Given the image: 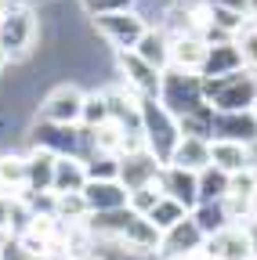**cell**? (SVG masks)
<instances>
[{"mask_svg": "<svg viewBox=\"0 0 257 260\" xmlns=\"http://www.w3.org/2000/svg\"><path fill=\"white\" fill-rule=\"evenodd\" d=\"M87 181H120V155L94 152L87 159Z\"/></svg>", "mask_w": 257, "mask_h": 260, "instance_id": "cell-26", "label": "cell"}, {"mask_svg": "<svg viewBox=\"0 0 257 260\" xmlns=\"http://www.w3.org/2000/svg\"><path fill=\"white\" fill-rule=\"evenodd\" d=\"M159 102H163L167 112H174L178 119L185 112H192L196 105H203L207 102L203 73H188V69H178V65H167L163 69V87H159Z\"/></svg>", "mask_w": 257, "mask_h": 260, "instance_id": "cell-4", "label": "cell"}, {"mask_svg": "<svg viewBox=\"0 0 257 260\" xmlns=\"http://www.w3.org/2000/svg\"><path fill=\"white\" fill-rule=\"evenodd\" d=\"M80 134L76 123H51V119H37L29 126V145L33 148H47L54 155H80Z\"/></svg>", "mask_w": 257, "mask_h": 260, "instance_id": "cell-6", "label": "cell"}, {"mask_svg": "<svg viewBox=\"0 0 257 260\" xmlns=\"http://www.w3.org/2000/svg\"><path fill=\"white\" fill-rule=\"evenodd\" d=\"M4 65H8V54H4V51H0V73H4Z\"/></svg>", "mask_w": 257, "mask_h": 260, "instance_id": "cell-33", "label": "cell"}, {"mask_svg": "<svg viewBox=\"0 0 257 260\" xmlns=\"http://www.w3.org/2000/svg\"><path fill=\"white\" fill-rule=\"evenodd\" d=\"M116 65H120V76L123 83L131 87L138 98H159V87H163V69L149 65L141 54L134 51H120L116 54Z\"/></svg>", "mask_w": 257, "mask_h": 260, "instance_id": "cell-7", "label": "cell"}, {"mask_svg": "<svg viewBox=\"0 0 257 260\" xmlns=\"http://www.w3.org/2000/svg\"><path fill=\"white\" fill-rule=\"evenodd\" d=\"M145 18L134 11V8H123V11H102L94 15V32L116 51H134L141 32H145Z\"/></svg>", "mask_w": 257, "mask_h": 260, "instance_id": "cell-5", "label": "cell"}, {"mask_svg": "<svg viewBox=\"0 0 257 260\" xmlns=\"http://www.w3.org/2000/svg\"><path fill=\"white\" fill-rule=\"evenodd\" d=\"M243 69V54L236 47V40H221V44H210L207 51V65H203V76H229Z\"/></svg>", "mask_w": 257, "mask_h": 260, "instance_id": "cell-20", "label": "cell"}, {"mask_svg": "<svg viewBox=\"0 0 257 260\" xmlns=\"http://www.w3.org/2000/svg\"><path fill=\"white\" fill-rule=\"evenodd\" d=\"M0 260H40L33 249H29L18 235H11L8 242H4V253H0Z\"/></svg>", "mask_w": 257, "mask_h": 260, "instance_id": "cell-30", "label": "cell"}, {"mask_svg": "<svg viewBox=\"0 0 257 260\" xmlns=\"http://www.w3.org/2000/svg\"><path fill=\"white\" fill-rule=\"evenodd\" d=\"M229 177L232 174H224L214 162L207 170H199V203H221L224 195H229Z\"/></svg>", "mask_w": 257, "mask_h": 260, "instance_id": "cell-23", "label": "cell"}, {"mask_svg": "<svg viewBox=\"0 0 257 260\" xmlns=\"http://www.w3.org/2000/svg\"><path fill=\"white\" fill-rule=\"evenodd\" d=\"M207 253L217 256V260H250V256H253L250 228H243V224H224L221 232L207 235Z\"/></svg>", "mask_w": 257, "mask_h": 260, "instance_id": "cell-9", "label": "cell"}, {"mask_svg": "<svg viewBox=\"0 0 257 260\" xmlns=\"http://www.w3.org/2000/svg\"><path fill=\"white\" fill-rule=\"evenodd\" d=\"M250 260H257V253H253V256H250Z\"/></svg>", "mask_w": 257, "mask_h": 260, "instance_id": "cell-35", "label": "cell"}, {"mask_svg": "<svg viewBox=\"0 0 257 260\" xmlns=\"http://www.w3.org/2000/svg\"><path fill=\"white\" fill-rule=\"evenodd\" d=\"M192 217H196V224L203 228V235H214V232H221L224 224H232L224 203H199L196 210H192Z\"/></svg>", "mask_w": 257, "mask_h": 260, "instance_id": "cell-25", "label": "cell"}, {"mask_svg": "<svg viewBox=\"0 0 257 260\" xmlns=\"http://www.w3.org/2000/svg\"><path fill=\"white\" fill-rule=\"evenodd\" d=\"M199 246H207L203 228L196 224V217H181L174 228L163 232V239H159V260H163V256H178V253H188V249H199Z\"/></svg>", "mask_w": 257, "mask_h": 260, "instance_id": "cell-13", "label": "cell"}, {"mask_svg": "<svg viewBox=\"0 0 257 260\" xmlns=\"http://www.w3.org/2000/svg\"><path fill=\"white\" fill-rule=\"evenodd\" d=\"M80 4L91 15H102V11H123V8H134V0H80Z\"/></svg>", "mask_w": 257, "mask_h": 260, "instance_id": "cell-31", "label": "cell"}, {"mask_svg": "<svg viewBox=\"0 0 257 260\" xmlns=\"http://www.w3.org/2000/svg\"><path fill=\"white\" fill-rule=\"evenodd\" d=\"M203 94L217 112H239L257 102V73H229V76H203Z\"/></svg>", "mask_w": 257, "mask_h": 260, "instance_id": "cell-3", "label": "cell"}, {"mask_svg": "<svg viewBox=\"0 0 257 260\" xmlns=\"http://www.w3.org/2000/svg\"><path fill=\"white\" fill-rule=\"evenodd\" d=\"M83 195H87L91 213H98V210H120V206L131 203V191L123 188V181H87L83 184Z\"/></svg>", "mask_w": 257, "mask_h": 260, "instance_id": "cell-15", "label": "cell"}, {"mask_svg": "<svg viewBox=\"0 0 257 260\" xmlns=\"http://www.w3.org/2000/svg\"><path fill=\"white\" fill-rule=\"evenodd\" d=\"M134 54H141L149 65H156V69H167L170 65V37H167V29H145L138 47H134Z\"/></svg>", "mask_w": 257, "mask_h": 260, "instance_id": "cell-21", "label": "cell"}, {"mask_svg": "<svg viewBox=\"0 0 257 260\" xmlns=\"http://www.w3.org/2000/svg\"><path fill=\"white\" fill-rule=\"evenodd\" d=\"M159 170H163V162H159L149 148H138V152L120 155V181H123L127 191H134L141 184H152L159 177Z\"/></svg>", "mask_w": 257, "mask_h": 260, "instance_id": "cell-12", "label": "cell"}, {"mask_svg": "<svg viewBox=\"0 0 257 260\" xmlns=\"http://www.w3.org/2000/svg\"><path fill=\"white\" fill-rule=\"evenodd\" d=\"M210 162L221 167L224 174H239V170H246L250 162H257V159H253L250 145H239V141H210Z\"/></svg>", "mask_w": 257, "mask_h": 260, "instance_id": "cell-17", "label": "cell"}, {"mask_svg": "<svg viewBox=\"0 0 257 260\" xmlns=\"http://www.w3.org/2000/svg\"><path fill=\"white\" fill-rule=\"evenodd\" d=\"M145 217H149V220L159 228V232H167V228H174L181 217H188V210H185L178 199H170V195H159V203H156V206H152Z\"/></svg>", "mask_w": 257, "mask_h": 260, "instance_id": "cell-24", "label": "cell"}, {"mask_svg": "<svg viewBox=\"0 0 257 260\" xmlns=\"http://www.w3.org/2000/svg\"><path fill=\"white\" fill-rule=\"evenodd\" d=\"M207 51H210V44L199 37V32H181V37H170V65H178V69L203 73Z\"/></svg>", "mask_w": 257, "mask_h": 260, "instance_id": "cell-14", "label": "cell"}, {"mask_svg": "<svg viewBox=\"0 0 257 260\" xmlns=\"http://www.w3.org/2000/svg\"><path fill=\"white\" fill-rule=\"evenodd\" d=\"M236 47L243 54V69L257 73V25H243L236 32Z\"/></svg>", "mask_w": 257, "mask_h": 260, "instance_id": "cell-28", "label": "cell"}, {"mask_svg": "<svg viewBox=\"0 0 257 260\" xmlns=\"http://www.w3.org/2000/svg\"><path fill=\"white\" fill-rule=\"evenodd\" d=\"M83 90L76 87V83H62V87H54L44 102H40V109H37V119H51V123H80V116H83Z\"/></svg>", "mask_w": 257, "mask_h": 260, "instance_id": "cell-8", "label": "cell"}, {"mask_svg": "<svg viewBox=\"0 0 257 260\" xmlns=\"http://www.w3.org/2000/svg\"><path fill=\"white\" fill-rule=\"evenodd\" d=\"M141 138L159 162H170L174 145L181 141V126H178V116L167 112L159 98H141Z\"/></svg>", "mask_w": 257, "mask_h": 260, "instance_id": "cell-1", "label": "cell"}, {"mask_svg": "<svg viewBox=\"0 0 257 260\" xmlns=\"http://www.w3.org/2000/svg\"><path fill=\"white\" fill-rule=\"evenodd\" d=\"M11 8H15V0H0V18H4V15H8Z\"/></svg>", "mask_w": 257, "mask_h": 260, "instance_id": "cell-32", "label": "cell"}, {"mask_svg": "<svg viewBox=\"0 0 257 260\" xmlns=\"http://www.w3.org/2000/svg\"><path fill=\"white\" fill-rule=\"evenodd\" d=\"M210 141H239V145H257V119L253 109L239 112H214V138Z\"/></svg>", "mask_w": 257, "mask_h": 260, "instance_id": "cell-11", "label": "cell"}, {"mask_svg": "<svg viewBox=\"0 0 257 260\" xmlns=\"http://www.w3.org/2000/svg\"><path fill=\"white\" fill-rule=\"evenodd\" d=\"M87 184V162L80 155H58L54 159V184L51 191H83Z\"/></svg>", "mask_w": 257, "mask_h": 260, "instance_id": "cell-19", "label": "cell"}, {"mask_svg": "<svg viewBox=\"0 0 257 260\" xmlns=\"http://www.w3.org/2000/svg\"><path fill=\"white\" fill-rule=\"evenodd\" d=\"M170 162H174V167H181V170H192V174L207 170V167H210V141H207V138L181 134V141L174 145Z\"/></svg>", "mask_w": 257, "mask_h": 260, "instance_id": "cell-16", "label": "cell"}, {"mask_svg": "<svg viewBox=\"0 0 257 260\" xmlns=\"http://www.w3.org/2000/svg\"><path fill=\"white\" fill-rule=\"evenodd\" d=\"M156 181H159V191L170 195V199H178L185 210L199 206V174L181 170V167H174V162H163V170H159Z\"/></svg>", "mask_w": 257, "mask_h": 260, "instance_id": "cell-10", "label": "cell"}, {"mask_svg": "<svg viewBox=\"0 0 257 260\" xmlns=\"http://www.w3.org/2000/svg\"><path fill=\"white\" fill-rule=\"evenodd\" d=\"M37 37H40V22H37L33 8L15 4L4 18H0V51L8 54L11 65H22L29 54H33Z\"/></svg>", "mask_w": 257, "mask_h": 260, "instance_id": "cell-2", "label": "cell"}, {"mask_svg": "<svg viewBox=\"0 0 257 260\" xmlns=\"http://www.w3.org/2000/svg\"><path fill=\"white\" fill-rule=\"evenodd\" d=\"M250 109H253V119H257V102H253V105H250Z\"/></svg>", "mask_w": 257, "mask_h": 260, "instance_id": "cell-34", "label": "cell"}, {"mask_svg": "<svg viewBox=\"0 0 257 260\" xmlns=\"http://www.w3.org/2000/svg\"><path fill=\"white\" fill-rule=\"evenodd\" d=\"M214 105L210 102H203V105H196L192 112H185L181 119H178V126H181V134H192V138H214Z\"/></svg>", "mask_w": 257, "mask_h": 260, "instance_id": "cell-22", "label": "cell"}, {"mask_svg": "<svg viewBox=\"0 0 257 260\" xmlns=\"http://www.w3.org/2000/svg\"><path fill=\"white\" fill-rule=\"evenodd\" d=\"M29 191V167L22 155H4L0 159V195L4 199H22Z\"/></svg>", "mask_w": 257, "mask_h": 260, "instance_id": "cell-18", "label": "cell"}, {"mask_svg": "<svg viewBox=\"0 0 257 260\" xmlns=\"http://www.w3.org/2000/svg\"><path fill=\"white\" fill-rule=\"evenodd\" d=\"M159 181H152V184H141V188H134L131 191V210H138V213H149L156 203H159Z\"/></svg>", "mask_w": 257, "mask_h": 260, "instance_id": "cell-29", "label": "cell"}, {"mask_svg": "<svg viewBox=\"0 0 257 260\" xmlns=\"http://www.w3.org/2000/svg\"><path fill=\"white\" fill-rule=\"evenodd\" d=\"M105 119H109L105 90H91V94L83 98V116H80V123H83V126H98V123H105Z\"/></svg>", "mask_w": 257, "mask_h": 260, "instance_id": "cell-27", "label": "cell"}]
</instances>
